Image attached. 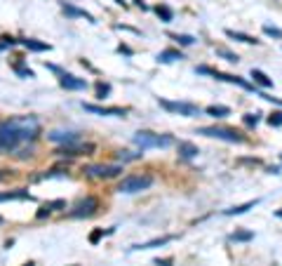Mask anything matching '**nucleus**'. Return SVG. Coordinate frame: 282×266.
I'll return each instance as SVG.
<instances>
[{
    "label": "nucleus",
    "mask_w": 282,
    "mask_h": 266,
    "mask_svg": "<svg viewBox=\"0 0 282 266\" xmlns=\"http://www.w3.org/2000/svg\"><path fill=\"white\" fill-rule=\"evenodd\" d=\"M38 134H40V123L35 120L33 115L2 120L0 123V153L14 151L19 144L33 142Z\"/></svg>",
    "instance_id": "obj_1"
},
{
    "label": "nucleus",
    "mask_w": 282,
    "mask_h": 266,
    "mask_svg": "<svg viewBox=\"0 0 282 266\" xmlns=\"http://www.w3.org/2000/svg\"><path fill=\"white\" fill-rule=\"evenodd\" d=\"M134 144L141 146V151H146V149H167L174 144V139L169 134H155L148 132V130H141V132L134 134Z\"/></svg>",
    "instance_id": "obj_2"
},
{
    "label": "nucleus",
    "mask_w": 282,
    "mask_h": 266,
    "mask_svg": "<svg viewBox=\"0 0 282 266\" xmlns=\"http://www.w3.org/2000/svg\"><path fill=\"white\" fill-rule=\"evenodd\" d=\"M198 134H205V137H212V139H223V142H233V144H242L247 142V137L233 127H200Z\"/></svg>",
    "instance_id": "obj_3"
},
{
    "label": "nucleus",
    "mask_w": 282,
    "mask_h": 266,
    "mask_svg": "<svg viewBox=\"0 0 282 266\" xmlns=\"http://www.w3.org/2000/svg\"><path fill=\"white\" fill-rule=\"evenodd\" d=\"M150 184H153V177H148V175H130L118 184V191L120 193H139V191H146Z\"/></svg>",
    "instance_id": "obj_4"
},
{
    "label": "nucleus",
    "mask_w": 282,
    "mask_h": 266,
    "mask_svg": "<svg viewBox=\"0 0 282 266\" xmlns=\"http://www.w3.org/2000/svg\"><path fill=\"white\" fill-rule=\"evenodd\" d=\"M195 73H205V76H212V78L216 80H223V83H233V85H238L242 89H249V92H254V85H249L245 78H240V76H230V73H221V71H214L210 66H198Z\"/></svg>",
    "instance_id": "obj_5"
},
{
    "label": "nucleus",
    "mask_w": 282,
    "mask_h": 266,
    "mask_svg": "<svg viewBox=\"0 0 282 266\" xmlns=\"http://www.w3.org/2000/svg\"><path fill=\"white\" fill-rule=\"evenodd\" d=\"M160 106L172 111V113L186 115V118H198L200 115V108L193 106V104H186V101H169V99H160Z\"/></svg>",
    "instance_id": "obj_6"
},
{
    "label": "nucleus",
    "mask_w": 282,
    "mask_h": 266,
    "mask_svg": "<svg viewBox=\"0 0 282 266\" xmlns=\"http://www.w3.org/2000/svg\"><path fill=\"white\" fill-rule=\"evenodd\" d=\"M99 210V200L94 198V195H87V198H82V200H78V203L73 205V210H70V217H75V219H80V217H92V214Z\"/></svg>",
    "instance_id": "obj_7"
},
{
    "label": "nucleus",
    "mask_w": 282,
    "mask_h": 266,
    "mask_svg": "<svg viewBox=\"0 0 282 266\" xmlns=\"http://www.w3.org/2000/svg\"><path fill=\"white\" fill-rule=\"evenodd\" d=\"M89 177H97V179H111V177H118L123 172V165H87L85 168Z\"/></svg>",
    "instance_id": "obj_8"
},
{
    "label": "nucleus",
    "mask_w": 282,
    "mask_h": 266,
    "mask_svg": "<svg viewBox=\"0 0 282 266\" xmlns=\"http://www.w3.org/2000/svg\"><path fill=\"white\" fill-rule=\"evenodd\" d=\"M82 108L89 111V113H97V115H118V118H125V115H127L125 108H118V106L104 108V106H97V104H82Z\"/></svg>",
    "instance_id": "obj_9"
},
{
    "label": "nucleus",
    "mask_w": 282,
    "mask_h": 266,
    "mask_svg": "<svg viewBox=\"0 0 282 266\" xmlns=\"http://www.w3.org/2000/svg\"><path fill=\"white\" fill-rule=\"evenodd\" d=\"M94 146L92 144H64L62 149H57V153L59 156H80V153H85V151H92Z\"/></svg>",
    "instance_id": "obj_10"
},
{
    "label": "nucleus",
    "mask_w": 282,
    "mask_h": 266,
    "mask_svg": "<svg viewBox=\"0 0 282 266\" xmlns=\"http://www.w3.org/2000/svg\"><path fill=\"white\" fill-rule=\"evenodd\" d=\"M59 85L64 89H85L87 88V83L82 78H75V76H70V73H64L62 78H59Z\"/></svg>",
    "instance_id": "obj_11"
},
{
    "label": "nucleus",
    "mask_w": 282,
    "mask_h": 266,
    "mask_svg": "<svg viewBox=\"0 0 282 266\" xmlns=\"http://www.w3.org/2000/svg\"><path fill=\"white\" fill-rule=\"evenodd\" d=\"M47 139L54 144H73L78 142V134L75 132H62V130H54V132L47 134Z\"/></svg>",
    "instance_id": "obj_12"
},
{
    "label": "nucleus",
    "mask_w": 282,
    "mask_h": 266,
    "mask_svg": "<svg viewBox=\"0 0 282 266\" xmlns=\"http://www.w3.org/2000/svg\"><path fill=\"white\" fill-rule=\"evenodd\" d=\"M179 59H184V54L179 52V50H162V52L158 54L160 64H172V62H179Z\"/></svg>",
    "instance_id": "obj_13"
},
{
    "label": "nucleus",
    "mask_w": 282,
    "mask_h": 266,
    "mask_svg": "<svg viewBox=\"0 0 282 266\" xmlns=\"http://www.w3.org/2000/svg\"><path fill=\"white\" fill-rule=\"evenodd\" d=\"M226 36L233 38V40H240V43H247V45H259V43H261V40L247 36V33H240V31H233V28H226Z\"/></svg>",
    "instance_id": "obj_14"
},
{
    "label": "nucleus",
    "mask_w": 282,
    "mask_h": 266,
    "mask_svg": "<svg viewBox=\"0 0 282 266\" xmlns=\"http://www.w3.org/2000/svg\"><path fill=\"white\" fill-rule=\"evenodd\" d=\"M172 236H162V238H155V240H148V243H141V245H134L132 250H150V248H162V245H167Z\"/></svg>",
    "instance_id": "obj_15"
},
{
    "label": "nucleus",
    "mask_w": 282,
    "mask_h": 266,
    "mask_svg": "<svg viewBox=\"0 0 282 266\" xmlns=\"http://www.w3.org/2000/svg\"><path fill=\"white\" fill-rule=\"evenodd\" d=\"M0 200H31V193L24 188H17V191H9V193H0Z\"/></svg>",
    "instance_id": "obj_16"
},
{
    "label": "nucleus",
    "mask_w": 282,
    "mask_h": 266,
    "mask_svg": "<svg viewBox=\"0 0 282 266\" xmlns=\"http://www.w3.org/2000/svg\"><path fill=\"white\" fill-rule=\"evenodd\" d=\"M198 146H193L191 142H179V156L181 158H195L198 156Z\"/></svg>",
    "instance_id": "obj_17"
},
{
    "label": "nucleus",
    "mask_w": 282,
    "mask_h": 266,
    "mask_svg": "<svg viewBox=\"0 0 282 266\" xmlns=\"http://www.w3.org/2000/svg\"><path fill=\"white\" fill-rule=\"evenodd\" d=\"M252 78H254V83H259V85H261V88H273V80L268 78V76H266L264 71H261V69H252Z\"/></svg>",
    "instance_id": "obj_18"
},
{
    "label": "nucleus",
    "mask_w": 282,
    "mask_h": 266,
    "mask_svg": "<svg viewBox=\"0 0 282 266\" xmlns=\"http://www.w3.org/2000/svg\"><path fill=\"white\" fill-rule=\"evenodd\" d=\"M256 205V200H249V203H242V205H235V207H230V210H226V217H235V214H245L247 210H252Z\"/></svg>",
    "instance_id": "obj_19"
},
{
    "label": "nucleus",
    "mask_w": 282,
    "mask_h": 266,
    "mask_svg": "<svg viewBox=\"0 0 282 266\" xmlns=\"http://www.w3.org/2000/svg\"><path fill=\"white\" fill-rule=\"evenodd\" d=\"M205 113L212 115V118H226V115H230V108L228 106H207Z\"/></svg>",
    "instance_id": "obj_20"
},
{
    "label": "nucleus",
    "mask_w": 282,
    "mask_h": 266,
    "mask_svg": "<svg viewBox=\"0 0 282 266\" xmlns=\"http://www.w3.org/2000/svg\"><path fill=\"white\" fill-rule=\"evenodd\" d=\"M21 45H24V47H28V50H35V52H45V50H50V45H47V43H38V40H33V38L21 40Z\"/></svg>",
    "instance_id": "obj_21"
},
{
    "label": "nucleus",
    "mask_w": 282,
    "mask_h": 266,
    "mask_svg": "<svg viewBox=\"0 0 282 266\" xmlns=\"http://www.w3.org/2000/svg\"><path fill=\"white\" fill-rule=\"evenodd\" d=\"M64 12H66V14H70V17H85V19H87V21H94V17H92V14H87L85 9L70 7V5H64Z\"/></svg>",
    "instance_id": "obj_22"
},
{
    "label": "nucleus",
    "mask_w": 282,
    "mask_h": 266,
    "mask_svg": "<svg viewBox=\"0 0 282 266\" xmlns=\"http://www.w3.org/2000/svg\"><path fill=\"white\" fill-rule=\"evenodd\" d=\"M54 207H64V200H54V203H47V205H43V207H40V210H38V214H35V217H38V219H43L45 214H50L54 210Z\"/></svg>",
    "instance_id": "obj_23"
},
{
    "label": "nucleus",
    "mask_w": 282,
    "mask_h": 266,
    "mask_svg": "<svg viewBox=\"0 0 282 266\" xmlns=\"http://www.w3.org/2000/svg\"><path fill=\"white\" fill-rule=\"evenodd\" d=\"M155 12H158V17L162 19V21H172V19H174V12H172L167 5H158V7H155Z\"/></svg>",
    "instance_id": "obj_24"
},
{
    "label": "nucleus",
    "mask_w": 282,
    "mask_h": 266,
    "mask_svg": "<svg viewBox=\"0 0 282 266\" xmlns=\"http://www.w3.org/2000/svg\"><path fill=\"white\" fill-rule=\"evenodd\" d=\"M254 238V233L252 231H235L233 233V240H238V243H247V240Z\"/></svg>",
    "instance_id": "obj_25"
},
{
    "label": "nucleus",
    "mask_w": 282,
    "mask_h": 266,
    "mask_svg": "<svg viewBox=\"0 0 282 266\" xmlns=\"http://www.w3.org/2000/svg\"><path fill=\"white\" fill-rule=\"evenodd\" d=\"M172 38H174L179 45H193L195 43L193 36H184V33H181V36H179V33H172Z\"/></svg>",
    "instance_id": "obj_26"
},
{
    "label": "nucleus",
    "mask_w": 282,
    "mask_h": 266,
    "mask_svg": "<svg viewBox=\"0 0 282 266\" xmlns=\"http://www.w3.org/2000/svg\"><path fill=\"white\" fill-rule=\"evenodd\" d=\"M259 115H261V113H247L245 115V125H247V127H256V125H259Z\"/></svg>",
    "instance_id": "obj_27"
},
{
    "label": "nucleus",
    "mask_w": 282,
    "mask_h": 266,
    "mask_svg": "<svg viewBox=\"0 0 282 266\" xmlns=\"http://www.w3.org/2000/svg\"><path fill=\"white\" fill-rule=\"evenodd\" d=\"M264 33H266V36H273V38H280V40H282V31H280V28H275V26H268V24H266Z\"/></svg>",
    "instance_id": "obj_28"
},
{
    "label": "nucleus",
    "mask_w": 282,
    "mask_h": 266,
    "mask_svg": "<svg viewBox=\"0 0 282 266\" xmlns=\"http://www.w3.org/2000/svg\"><path fill=\"white\" fill-rule=\"evenodd\" d=\"M108 92H111V88H108V85H104V83H99V85H97V97L99 99H104Z\"/></svg>",
    "instance_id": "obj_29"
},
{
    "label": "nucleus",
    "mask_w": 282,
    "mask_h": 266,
    "mask_svg": "<svg viewBox=\"0 0 282 266\" xmlns=\"http://www.w3.org/2000/svg\"><path fill=\"white\" fill-rule=\"evenodd\" d=\"M216 54H221V57H226V59H228V62H238V59H240L238 54L228 52V50H216Z\"/></svg>",
    "instance_id": "obj_30"
},
{
    "label": "nucleus",
    "mask_w": 282,
    "mask_h": 266,
    "mask_svg": "<svg viewBox=\"0 0 282 266\" xmlns=\"http://www.w3.org/2000/svg\"><path fill=\"white\" fill-rule=\"evenodd\" d=\"M268 123L273 125V127H280L282 125V113H273L271 118H268Z\"/></svg>",
    "instance_id": "obj_31"
},
{
    "label": "nucleus",
    "mask_w": 282,
    "mask_h": 266,
    "mask_svg": "<svg viewBox=\"0 0 282 266\" xmlns=\"http://www.w3.org/2000/svg\"><path fill=\"white\" fill-rule=\"evenodd\" d=\"M120 158H123V160H137V158H141V153H130V151H123V153H120Z\"/></svg>",
    "instance_id": "obj_32"
},
{
    "label": "nucleus",
    "mask_w": 282,
    "mask_h": 266,
    "mask_svg": "<svg viewBox=\"0 0 282 266\" xmlns=\"http://www.w3.org/2000/svg\"><path fill=\"white\" fill-rule=\"evenodd\" d=\"M101 236H104V229H97L92 236H89V243H99V240H101Z\"/></svg>",
    "instance_id": "obj_33"
},
{
    "label": "nucleus",
    "mask_w": 282,
    "mask_h": 266,
    "mask_svg": "<svg viewBox=\"0 0 282 266\" xmlns=\"http://www.w3.org/2000/svg\"><path fill=\"white\" fill-rule=\"evenodd\" d=\"M12 177V172H7V170H0V181H5V179Z\"/></svg>",
    "instance_id": "obj_34"
},
{
    "label": "nucleus",
    "mask_w": 282,
    "mask_h": 266,
    "mask_svg": "<svg viewBox=\"0 0 282 266\" xmlns=\"http://www.w3.org/2000/svg\"><path fill=\"white\" fill-rule=\"evenodd\" d=\"M155 266H172V259H158Z\"/></svg>",
    "instance_id": "obj_35"
},
{
    "label": "nucleus",
    "mask_w": 282,
    "mask_h": 266,
    "mask_svg": "<svg viewBox=\"0 0 282 266\" xmlns=\"http://www.w3.org/2000/svg\"><path fill=\"white\" fill-rule=\"evenodd\" d=\"M115 2H118V5H127V2H125V0H115Z\"/></svg>",
    "instance_id": "obj_36"
},
{
    "label": "nucleus",
    "mask_w": 282,
    "mask_h": 266,
    "mask_svg": "<svg viewBox=\"0 0 282 266\" xmlns=\"http://www.w3.org/2000/svg\"><path fill=\"white\" fill-rule=\"evenodd\" d=\"M275 214H278V217H280V219H282V210H278V212H275Z\"/></svg>",
    "instance_id": "obj_37"
},
{
    "label": "nucleus",
    "mask_w": 282,
    "mask_h": 266,
    "mask_svg": "<svg viewBox=\"0 0 282 266\" xmlns=\"http://www.w3.org/2000/svg\"><path fill=\"white\" fill-rule=\"evenodd\" d=\"M24 266H33V264H24Z\"/></svg>",
    "instance_id": "obj_38"
},
{
    "label": "nucleus",
    "mask_w": 282,
    "mask_h": 266,
    "mask_svg": "<svg viewBox=\"0 0 282 266\" xmlns=\"http://www.w3.org/2000/svg\"><path fill=\"white\" fill-rule=\"evenodd\" d=\"M0 222H2V217H0Z\"/></svg>",
    "instance_id": "obj_39"
}]
</instances>
